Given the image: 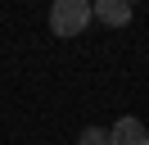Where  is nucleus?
<instances>
[{
    "mask_svg": "<svg viewBox=\"0 0 149 145\" xmlns=\"http://www.w3.org/2000/svg\"><path fill=\"white\" fill-rule=\"evenodd\" d=\"M86 23H91V5H86V0H54V5H50V32H54L59 41L81 36Z\"/></svg>",
    "mask_w": 149,
    "mask_h": 145,
    "instance_id": "obj_1",
    "label": "nucleus"
},
{
    "mask_svg": "<svg viewBox=\"0 0 149 145\" xmlns=\"http://www.w3.org/2000/svg\"><path fill=\"white\" fill-rule=\"evenodd\" d=\"M109 145H149V132L140 118H118L109 127Z\"/></svg>",
    "mask_w": 149,
    "mask_h": 145,
    "instance_id": "obj_2",
    "label": "nucleus"
},
{
    "mask_svg": "<svg viewBox=\"0 0 149 145\" xmlns=\"http://www.w3.org/2000/svg\"><path fill=\"white\" fill-rule=\"evenodd\" d=\"M131 14H136V9H131L127 0H95L91 5V18H100V23H109V27H127Z\"/></svg>",
    "mask_w": 149,
    "mask_h": 145,
    "instance_id": "obj_3",
    "label": "nucleus"
},
{
    "mask_svg": "<svg viewBox=\"0 0 149 145\" xmlns=\"http://www.w3.org/2000/svg\"><path fill=\"white\" fill-rule=\"evenodd\" d=\"M77 145H109V127H81Z\"/></svg>",
    "mask_w": 149,
    "mask_h": 145,
    "instance_id": "obj_4",
    "label": "nucleus"
}]
</instances>
